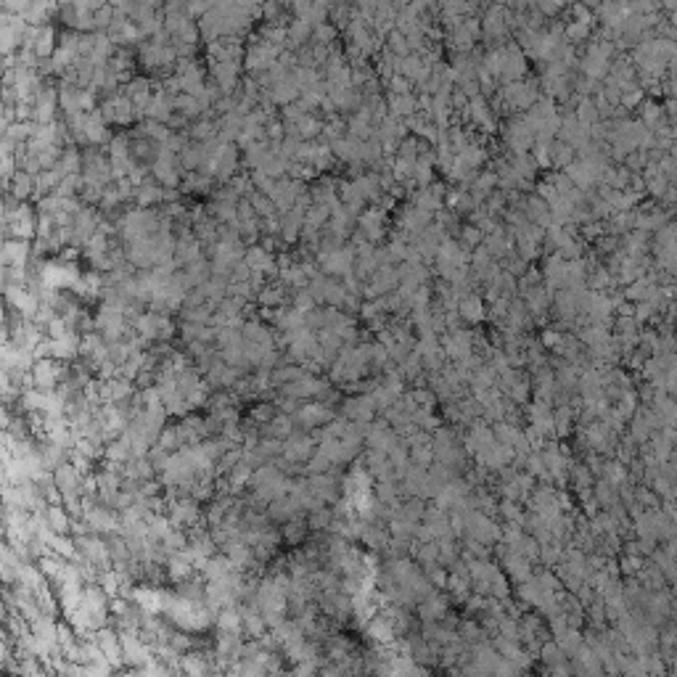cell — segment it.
Segmentation results:
<instances>
[{"mask_svg": "<svg viewBox=\"0 0 677 677\" xmlns=\"http://www.w3.org/2000/svg\"><path fill=\"white\" fill-rule=\"evenodd\" d=\"M307 529H310L307 522H302V519H291V522H286V529H283V540L291 542V545H299V542H305Z\"/></svg>", "mask_w": 677, "mask_h": 677, "instance_id": "obj_12", "label": "cell"}, {"mask_svg": "<svg viewBox=\"0 0 677 677\" xmlns=\"http://www.w3.org/2000/svg\"><path fill=\"white\" fill-rule=\"evenodd\" d=\"M315 442H318L315 434H310L305 429H294L283 440V458L294 460V463H305L315 453Z\"/></svg>", "mask_w": 677, "mask_h": 677, "instance_id": "obj_2", "label": "cell"}, {"mask_svg": "<svg viewBox=\"0 0 677 677\" xmlns=\"http://www.w3.org/2000/svg\"><path fill=\"white\" fill-rule=\"evenodd\" d=\"M373 400L371 397H357V400H347L344 402V416L347 418H355V423H363L371 418L373 413Z\"/></svg>", "mask_w": 677, "mask_h": 677, "instance_id": "obj_8", "label": "cell"}, {"mask_svg": "<svg viewBox=\"0 0 677 677\" xmlns=\"http://www.w3.org/2000/svg\"><path fill=\"white\" fill-rule=\"evenodd\" d=\"M96 643H98V648H101L103 656H106V659L111 661V664L119 669V667H122V661H125L119 632L109 630V627H101V630H96Z\"/></svg>", "mask_w": 677, "mask_h": 677, "instance_id": "obj_3", "label": "cell"}, {"mask_svg": "<svg viewBox=\"0 0 677 677\" xmlns=\"http://www.w3.org/2000/svg\"><path fill=\"white\" fill-rule=\"evenodd\" d=\"M368 635L373 641H389V625L381 622V619H373L371 627H368Z\"/></svg>", "mask_w": 677, "mask_h": 677, "instance_id": "obj_15", "label": "cell"}, {"mask_svg": "<svg viewBox=\"0 0 677 677\" xmlns=\"http://www.w3.org/2000/svg\"><path fill=\"white\" fill-rule=\"evenodd\" d=\"M186 318H188V321H191V323H206V321H209V315H206L204 310H191V312H188Z\"/></svg>", "mask_w": 677, "mask_h": 677, "instance_id": "obj_16", "label": "cell"}, {"mask_svg": "<svg viewBox=\"0 0 677 677\" xmlns=\"http://www.w3.org/2000/svg\"><path fill=\"white\" fill-rule=\"evenodd\" d=\"M159 315H138L136 328L140 336H146L149 341H159Z\"/></svg>", "mask_w": 677, "mask_h": 677, "instance_id": "obj_11", "label": "cell"}, {"mask_svg": "<svg viewBox=\"0 0 677 677\" xmlns=\"http://www.w3.org/2000/svg\"><path fill=\"white\" fill-rule=\"evenodd\" d=\"M331 522H334V511H331V508H325V506L310 511V519H307L310 529H315V532H318V529H328Z\"/></svg>", "mask_w": 677, "mask_h": 677, "instance_id": "obj_13", "label": "cell"}, {"mask_svg": "<svg viewBox=\"0 0 677 677\" xmlns=\"http://www.w3.org/2000/svg\"><path fill=\"white\" fill-rule=\"evenodd\" d=\"M215 627L220 632H244V622H241V606H225L215 614Z\"/></svg>", "mask_w": 677, "mask_h": 677, "instance_id": "obj_6", "label": "cell"}, {"mask_svg": "<svg viewBox=\"0 0 677 677\" xmlns=\"http://www.w3.org/2000/svg\"><path fill=\"white\" fill-rule=\"evenodd\" d=\"M275 407H278L275 402H259L257 407H252V421L259 423V426H262V423H270L272 418L278 416Z\"/></svg>", "mask_w": 677, "mask_h": 677, "instance_id": "obj_14", "label": "cell"}, {"mask_svg": "<svg viewBox=\"0 0 677 677\" xmlns=\"http://www.w3.org/2000/svg\"><path fill=\"white\" fill-rule=\"evenodd\" d=\"M80 344H83V338L77 336L74 331L69 336L51 338V357H56V360H74L80 355Z\"/></svg>", "mask_w": 677, "mask_h": 677, "instance_id": "obj_4", "label": "cell"}, {"mask_svg": "<svg viewBox=\"0 0 677 677\" xmlns=\"http://www.w3.org/2000/svg\"><path fill=\"white\" fill-rule=\"evenodd\" d=\"M206 654H196V651H188L180 656V672H188V675H204L212 669V664L204 659Z\"/></svg>", "mask_w": 677, "mask_h": 677, "instance_id": "obj_9", "label": "cell"}, {"mask_svg": "<svg viewBox=\"0 0 677 677\" xmlns=\"http://www.w3.org/2000/svg\"><path fill=\"white\" fill-rule=\"evenodd\" d=\"M45 519H48V526H51L53 532H61V535H67L69 529H72V513L64 511V503H48L45 506Z\"/></svg>", "mask_w": 677, "mask_h": 677, "instance_id": "obj_7", "label": "cell"}, {"mask_svg": "<svg viewBox=\"0 0 677 677\" xmlns=\"http://www.w3.org/2000/svg\"><path fill=\"white\" fill-rule=\"evenodd\" d=\"M334 418H336V413H334L331 402H321V400L302 402L299 413L294 416L297 426H299V429H305V431H315L318 426H325V423L334 421Z\"/></svg>", "mask_w": 677, "mask_h": 677, "instance_id": "obj_1", "label": "cell"}, {"mask_svg": "<svg viewBox=\"0 0 677 677\" xmlns=\"http://www.w3.org/2000/svg\"><path fill=\"white\" fill-rule=\"evenodd\" d=\"M275 323H278V328L286 334V331L302 328V325H305V315H302V310H283V312L275 315Z\"/></svg>", "mask_w": 677, "mask_h": 677, "instance_id": "obj_10", "label": "cell"}, {"mask_svg": "<svg viewBox=\"0 0 677 677\" xmlns=\"http://www.w3.org/2000/svg\"><path fill=\"white\" fill-rule=\"evenodd\" d=\"M122 474L125 479H130V482H146V479H151L156 474V469H153L151 458H130L127 463H125V469H122Z\"/></svg>", "mask_w": 677, "mask_h": 677, "instance_id": "obj_5", "label": "cell"}]
</instances>
